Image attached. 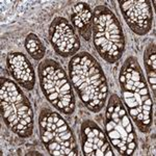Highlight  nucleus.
Returning <instances> with one entry per match:
<instances>
[{
	"label": "nucleus",
	"mask_w": 156,
	"mask_h": 156,
	"mask_svg": "<svg viewBox=\"0 0 156 156\" xmlns=\"http://www.w3.org/2000/svg\"><path fill=\"white\" fill-rule=\"evenodd\" d=\"M145 71L151 89L153 90V98L155 99L156 89V49L154 43H150L144 53Z\"/></svg>",
	"instance_id": "13"
},
{
	"label": "nucleus",
	"mask_w": 156,
	"mask_h": 156,
	"mask_svg": "<svg viewBox=\"0 0 156 156\" xmlns=\"http://www.w3.org/2000/svg\"><path fill=\"white\" fill-rule=\"evenodd\" d=\"M69 75L72 87L84 106L93 112H99L106 102L108 87L96 58L87 52L74 55L69 62Z\"/></svg>",
	"instance_id": "2"
},
{
	"label": "nucleus",
	"mask_w": 156,
	"mask_h": 156,
	"mask_svg": "<svg viewBox=\"0 0 156 156\" xmlns=\"http://www.w3.org/2000/svg\"><path fill=\"white\" fill-rule=\"evenodd\" d=\"M25 49L34 60H41L46 53V47L34 34H29L24 42Z\"/></svg>",
	"instance_id": "14"
},
{
	"label": "nucleus",
	"mask_w": 156,
	"mask_h": 156,
	"mask_svg": "<svg viewBox=\"0 0 156 156\" xmlns=\"http://www.w3.org/2000/svg\"><path fill=\"white\" fill-rule=\"evenodd\" d=\"M0 107L6 126L20 137H29L34 132V115L28 98L11 79L0 78Z\"/></svg>",
	"instance_id": "3"
},
{
	"label": "nucleus",
	"mask_w": 156,
	"mask_h": 156,
	"mask_svg": "<svg viewBox=\"0 0 156 156\" xmlns=\"http://www.w3.org/2000/svg\"><path fill=\"white\" fill-rule=\"evenodd\" d=\"M119 83L123 104L138 130L144 133L152 127L153 100L137 59L129 56L125 60L119 74Z\"/></svg>",
	"instance_id": "1"
},
{
	"label": "nucleus",
	"mask_w": 156,
	"mask_h": 156,
	"mask_svg": "<svg viewBox=\"0 0 156 156\" xmlns=\"http://www.w3.org/2000/svg\"><path fill=\"white\" fill-rule=\"evenodd\" d=\"M119 6L129 28L138 36L151 30L153 12L149 0H120Z\"/></svg>",
	"instance_id": "9"
},
{
	"label": "nucleus",
	"mask_w": 156,
	"mask_h": 156,
	"mask_svg": "<svg viewBox=\"0 0 156 156\" xmlns=\"http://www.w3.org/2000/svg\"><path fill=\"white\" fill-rule=\"evenodd\" d=\"M93 43L98 54L105 62L115 64L125 50V36L115 15L105 5L93 11Z\"/></svg>",
	"instance_id": "4"
},
{
	"label": "nucleus",
	"mask_w": 156,
	"mask_h": 156,
	"mask_svg": "<svg viewBox=\"0 0 156 156\" xmlns=\"http://www.w3.org/2000/svg\"><path fill=\"white\" fill-rule=\"evenodd\" d=\"M105 130L108 140L120 155H133L137 150V137L131 118L120 97H109L105 112Z\"/></svg>",
	"instance_id": "6"
},
{
	"label": "nucleus",
	"mask_w": 156,
	"mask_h": 156,
	"mask_svg": "<svg viewBox=\"0 0 156 156\" xmlns=\"http://www.w3.org/2000/svg\"><path fill=\"white\" fill-rule=\"evenodd\" d=\"M81 148L85 156H114L107 135L94 121L85 120L81 124Z\"/></svg>",
	"instance_id": "10"
},
{
	"label": "nucleus",
	"mask_w": 156,
	"mask_h": 156,
	"mask_svg": "<svg viewBox=\"0 0 156 156\" xmlns=\"http://www.w3.org/2000/svg\"><path fill=\"white\" fill-rule=\"evenodd\" d=\"M49 41L54 51L62 57L74 56L80 49V40L75 28L62 17H56L50 24Z\"/></svg>",
	"instance_id": "8"
},
{
	"label": "nucleus",
	"mask_w": 156,
	"mask_h": 156,
	"mask_svg": "<svg viewBox=\"0 0 156 156\" xmlns=\"http://www.w3.org/2000/svg\"><path fill=\"white\" fill-rule=\"evenodd\" d=\"M39 129L43 144L50 155H78V147L74 134L58 112L50 108H44L40 112Z\"/></svg>",
	"instance_id": "7"
},
{
	"label": "nucleus",
	"mask_w": 156,
	"mask_h": 156,
	"mask_svg": "<svg viewBox=\"0 0 156 156\" xmlns=\"http://www.w3.org/2000/svg\"><path fill=\"white\" fill-rule=\"evenodd\" d=\"M93 18L94 14L90 5L85 2H78L72 7L71 23L78 31L80 37L85 41H90L93 32Z\"/></svg>",
	"instance_id": "12"
},
{
	"label": "nucleus",
	"mask_w": 156,
	"mask_h": 156,
	"mask_svg": "<svg viewBox=\"0 0 156 156\" xmlns=\"http://www.w3.org/2000/svg\"><path fill=\"white\" fill-rule=\"evenodd\" d=\"M6 66L9 74L17 84L26 90H32L36 84V73L26 56L21 52L7 54Z\"/></svg>",
	"instance_id": "11"
},
{
	"label": "nucleus",
	"mask_w": 156,
	"mask_h": 156,
	"mask_svg": "<svg viewBox=\"0 0 156 156\" xmlns=\"http://www.w3.org/2000/svg\"><path fill=\"white\" fill-rule=\"evenodd\" d=\"M41 90L46 99L64 115L75 112L76 100L66 72L57 62L45 59L37 68Z\"/></svg>",
	"instance_id": "5"
}]
</instances>
